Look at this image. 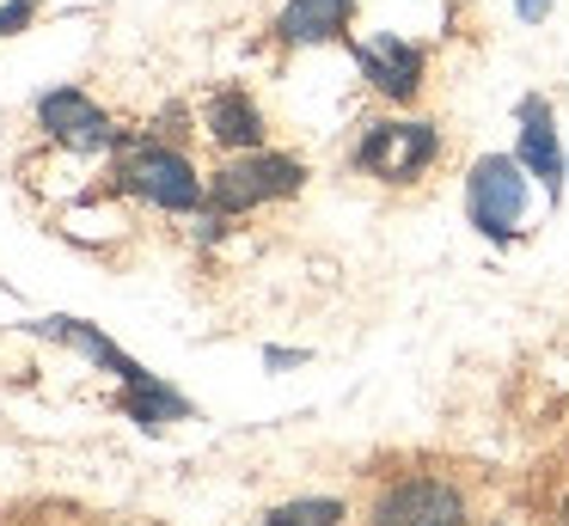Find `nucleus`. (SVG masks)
<instances>
[{
  "label": "nucleus",
  "mask_w": 569,
  "mask_h": 526,
  "mask_svg": "<svg viewBox=\"0 0 569 526\" xmlns=\"http://www.w3.org/2000/svg\"><path fill=\"white\" fill-rule=\"evenodd\" d=\"M361 526H471V502L447 472H405L373 489Z\"/></svg>",
  "instance_id": "obj_1"
},
{
  "label": "nucleus",
  "mask_w": 569,
  "mask_h": 526,
  "mask_svg": "<svg viewBox=\"0 0 569 526\" xmlns=\"http://www.w3.org/2000/svg\"><path fill=\"white\" fill-rule=\"evenodd\" d=\"M300 183H307V166H300V159L251 147V153H233L209 178V208L214 215H251V208H263V202L300 196Z\"/></svg>",
  "instance_id": "obj_2"
},
{
  "label": "nucleus",
  "mask_w": 569,
  "mask_h": 526,
  "mask_svg": "<svg viewBox=\"0 0 569 526\" xmlns=\"http://www.w3.org/2000/svg\"><path fill=\"white\" fill-rule=\"evenodd\" d=\"M435 159H441V135L422 117H380L356 141V166L380 183H417Z\"/></svg>",
  "instance_id": "obj_3"
},
{
  "label": "nucleus",
  "mask_w": 569,
  "mask_h": 526,
  "mask_svg": "<svg viewBox=\"0 0 569 526\" xmlns=\"http://www.w3.org/2000/svg\"><path fill=\"white\" fill-rule=\"evenodd\" d=\"M466 215L483 239H515L520 215H527V166L508 153H483L466 178Z\"/></svg>",
  "instance_id": "obj_4"
},
{
  "label": "nucleus",
  "mask_w": 569,
  "mask_h": 526,
  "mask_svg": "<svg viewBox=\"0 0 569 526\" xmlns=\"http://www.w3.org/2000/svg\"><path fill=\"white\" fill-rule=\"evenodd\" d=\"M117 178H123V190H136L141 202L166 208V215H190V208L209 202V183L197 178V166L178 147H136Z\"/></svg>",
  "instance_id": "obj_5"
},
{
  "label": "nucleus",
  "mask_w": 569,
  "mask_h": 526,
  "mask_svg": "<svg viewBox=\"0 0 569 526\" xmlns=\"http://www.w3.org/2000/svg\"><path fill=\"white\" fill-rule=\"evenodd\" d=\"M38 122L62 147H74V153H104V147H117L111 117H104V110L92 105L80 86H56V92H43L38 98Z\"/></svg>",
  "instance_id": "obj_6"
},
{
  "label": "nucleus",
  "mask_w": 569,
  "mask_h": 526,
  "mask_svg": "<svg viewBox=\"0 0 569 526\" xmlns=\"http://www.w3.org/2000/svg\"><path fill=\"white\" fill-rule=\"evenodd\" d=\"M356 61H361L373 92L392 98V105H410V98L422 92V73H429V56H422L417 43H405V37H392V31L356 43Z\"/></svg>",
  "instance_id": "obj_7"
},
{
  "label": "nucleus",
  "mask_w": 569,
  "mask_h": 526,
  "mask_svg": "<svg viewBox=\"0 0 569 526\" xmlns=\"http://www.w3.org/2000/svg\"><path fill=\"white\" fill-rule=\"evenodd\" d=\"M515 159L557 202V190H563V147H557V122H551V105H545V98H520V153Z\"/></svg>",
  "instance_id": "obj_8"
},
{
  "label": "nucleus",
  "mask_w": 569,
  "mask_h": 526,
  "mask_svg": "<svg viewBox=\"0 0 569 526\" xmlns=\"http://www.w3.org/2000/svg\"><path fill=\"white\" fill-rule=\"evenodd\" d=\"M31 330H43V337L68 343L74 355H87L92 367H104V374H117L123 386H141V379H153L148 367L136 361V355H123L111 337H99V330H92V325H80V318H43V325H31Z\"/></svg>",
  "instance_id": "obj_9"
},
{
  "label": "nucleus",
  "mask_w": 569,
  "mask_h": 526,
  "mask_svg": "<svg viewBox=\"0 0 569 526\" xmlns=\"http://www.w3.org/2000/svg\"><path fill=\"white\" fill-rule=\"evenodd\" d=\"M349 12H356V0H288L276 12V37L282 43H331L349 31Z\"/></svg>",
  "instance_id": "obj_10"
},
{
  "label": "nucleus",
  "mask_w": 569,
  "mask_h": 526,
  "mask_svg": "<svg viewBox=\"0 0 569 526\" xmlns=\"http://www.w3.org/2000/svg\"><path fill=\"white\" fill-rule=\"evenodd\" d=\"M202 122H209V135L221 147H233V153L263 147V117H258V105H251L239 86H221V92L209 98V110H202Z\"/></svg>",
  "instance_id": "obj_11"
},
{
  "label": "nucleus",
  "mask_w": 569,
  "mask_h": 526,
  "mask_svg": "<svg viewBox=\"0 0 569 526\" xmlns=\"http://www.w3.org/2000/svg\"><path fill=\"white\" fill-rule=\"evenodd\" d=\"M117 410H123L129 423H141V428H166V423H184L190 404L178 398L172 386H160V379H141V386L117 391Z\"/></svg>",
  "instance_id": "obj_12"
},
{
  "label": "nucleus",
  "mask_w": 569,
  "mask_h": 526,
  "mask_svg": "<svg viewBox=\"0 0 569 526\" xmlns=\"http://www.w3.org/2000/svg\"><path fill=\"white\" fill-rule=\"evenodd\" d=\"M343 520H349V508L337 496H295L282 508H270L258 526H343Z\"/></svg>",
  "instance_id": "obj_13"
},
{
  "label": "nucleus",
  "mask_w": 569,
  "mask_h": 526,
  "mask_svg": "<svg viewBox=\"0 0 569 526\" xmlns=\"http://www.w3.org/2000/svg\"><path fill=\"white\" fill-rule=\"evenodd\" d=\"M31 19H38V0H7V7H0V37L26 31Z\"/></svg>",
  "instance_id": "obj_14"
},
{
  "label": "nucleus",
  "mask_w": 569,
  "mask_h": 526,
  "mask_svg": "<svg viewBox=\"0 0 569 526\" xmlns=\"http://www.w3.org/2000/svg\"><path fill=\"white\" fill-rule=\"evenodd\" d=\"M515 12H520V19H527V24H539L545 12H551V0H515Z\"/></svg>",
  "instance_id": "obj_15"
},
{
  "label": "nucleus",
  "mask_w": 569,
  "mask_h": 526,
  "mask_svg": "<svg viewBox=\"0 0 569 526\" xmlns=\"http://www.w3.org/2000/svg\"><path fill=\"white\" fill-rule=\"evenodd\" d=\"M263 361H270V367H288V361H307V355H300V349H270Z\"/></svg>",
  "instance_id": "obj_16"
},
{
  "label": "nucleus",
  "mask_w": 569,
  "mask_h": 526,
  "mask_svg": "<svg viewBox=\"0 0 569 526\" xmlns=\"http://www.w3.org/2000/svg\"><path fill=\"white\" fill-rule=\"evenodd\" d=\"M557 526H569V496H563V502H557Z\"/></svg>",
  "instance_id": "obj_17"
}]
</instances>
